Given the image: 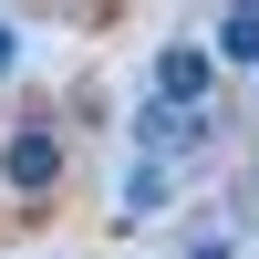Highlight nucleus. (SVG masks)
I'll list each match as a JSON object with an SVG mask.
<instances>
[{
	"mask_svg": "<svg viewBox=\"0 0 259 259\" xmlns=\"http://www.w3.org/2000/svg\"><path fill=\"white\" fill-rule=\"evenodd\" d=\"M207 73H218V52L166 41V52H156V104H166V114H207Z\"/></svg>",
	"mask_w": 259,
	"mask_h": 259,
	"instance_id": "obj_2",
	"label": "nucleus"
},
{
	"mask_svg": "<svg viewBox=\"0 0 259 259\" xmlns=\"http://www.w3.org/2000/svg\"><path fill=\"white\" fill-rule=\"evenodd\" d=\"M156 207H177V166L135 156V166H124V218H156Z\"/></svg>",
	"mask_w": 259,
	"mask_h": 259,
	"instance_id": "obj_3",
	"label": "nucleus"
},
{
	"mask_svg": "<svg viewBox=\"0 0 259 259\" xmlns=\"http://www.w3.org/2000/svg\"><path fill=\"white\" fill-rule=\"evenodd\" d=\"M207 52H218V62H239V73H259V0H249V11H218Z\"/></svg>",
	"mask_w": 259,
	"mask_h": 259,
	"instance_id": "obj_4",
	"label": "nucleus"
},
{
	"mask_svg": "<svg viewBox=\"0 0 259 259\" xmlns=\"http://www.w3.org/2000/svg\"><path fill=\"white\" fill-rule=\"evenodd\" d=\"M177 259H239V228H228V218H207V228H187V249Z\"/></svg>",
	"mask_w": 259,
	"mask_h": 259,
	"instance_id": "obj_5",
	"label": "nucleus"
},
{
	"mask_svg": "<svg viewBox=\"0 0 259 259\" xmlns=\"http://www.w3.org/2000/svg\"><path fill=\"white\" fill-rule=\"evenodd\" d=\"M11 52H21V31H11V21H0V73H11Z\"/></svg>",
	"mask_w": 259,
	"mask_h": 259,
	"instance_id": "obj_6",
	"label": "nucleus"
},
{
	"mask_svg": "<svg viewBox=\"0 0 259 259\" xmlns=\"http://www.w3.org/2000/svg\"><path fill=\"white\" fill-rule=\"evenodd\" d=\"M62 187H73V124L52 104H11V124H0V197L21 218H41Z\"/></svg>",
	"mask_w": 259,
	"mask_h": 259,
	"instance_id": "obj_1",
	"label": "nucleus"
}]
</instances>
